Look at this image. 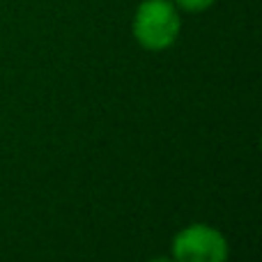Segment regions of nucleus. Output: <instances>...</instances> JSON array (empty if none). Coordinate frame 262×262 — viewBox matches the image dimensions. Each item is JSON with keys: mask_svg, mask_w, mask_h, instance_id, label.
<instances>
[{"mask_svg": "<svg viewBox=\"0 0 262 262\" xmlns=\"http://www.w3.org/2000/svg\"><path fill=\"white\" fill-rule=\"evenodd\" d=\"M134 37L143 49L163 51L180 35V12L170 0H143L134 14Z\"/></svg>", "mask_w": 262, "mask_h": 262, "instance_id": "f257e3e1", "label": "nucleus"}, {"mask_svg": "<svg viewBox=\"0 0 262 262\" xmlns=\"http://www.w3.org/2000/svg\"><path fill=\"white\" fill-rule=\"evenodd\" d=\"M228 242L216 228L195 223L180 230L172 239L175 262H226Z\"/></svg>", "mask_w": 262, "mask_h": 262, "instance_id": "f03ea898", "label": "nucleus"}, {"mask_svg": "<svg viewBox=\"0 0 262 262\" xmlns=\"http://www.w3.org/2000/svg\"><path fill=\"white\" fill-rule=\"evenodd\" d=\"M172 3H175L177 9H184V12H189V14H198V12L209 9L216 0H172Z\"/></svg>", "mask_w": 262, "mask_h": 262, "instance_id": "7ed1b4c3", "label": "nucleus"}, {"mask_svg": "<svg viewBox=\"0 0 262 262\" xmlns=\"http://www.w3.org/2000/svg\"><path fill=\"white\" fill-rule=\"evenodd\" d=\"M149 262H175V260H170V258H154V260H149Z\"/></svg>", "mask_w": 262, "mask_h": 262, "instance_id": "20e7f679", "label": "nucleus"}]
</instances>
